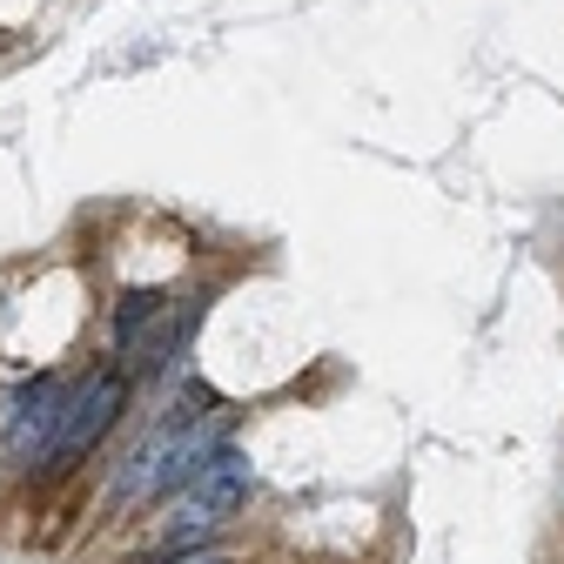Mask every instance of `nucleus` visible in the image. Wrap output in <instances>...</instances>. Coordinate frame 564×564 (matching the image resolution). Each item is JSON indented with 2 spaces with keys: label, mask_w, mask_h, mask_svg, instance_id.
<instances>
[{
  "label": "nucleus",
  "mask_w": 564,
  "mask_h": 564,
  "mask_svg": "<svg viewBox=\"0 0 564 564\" xmlns=\"http://www.w3.org/2000/svg\"><path fill=\"white\" fill-rule=\"evenodd\" d=\"M249 484H256L249 457L216 444V451L195 464V477H188V490H182V505H175V518H169V551H188L195 538H208L223 518H236V511L249 505Z\"/></svg>",
  "instance_id": "f257e3e1"
},
{
  "label": "nucleus",
  "mask_w": 564,
  "mask_h": 564,
  "mask_svg": "<svg viewBox=\"0 0 564 564\" xmlns=\"http://www.w3.org/2000/svg\"><path fill=\"white\" fill-rule=\"evenodd\" d=\"M216 451V431H195V423H175V431H162V437H149L128 464H121V477H115V505H134V498H162V490H175V484H188L195 477V464Z\"/></svg>",
  "instance_id": "f03ea898"
},
{
  "label": "nucleus",
  "mask_w": 564,
  "mask_h": 564,
  "mask_svg": "<svg viewBox=\"0 0 564 564\" xmlns=\"http://www.w3.org/2000/svg\"><path fill=\"white\" fill-rule=\"evenodd\" d=\"M121 403H128V383H121V377H95V383L75 397V410H61V431H54L47 457H54V464H75L82 451H95V444L108 437V423L121 416Z\"/></svg>",
  "instance_id": "7ed1b4c3"
},
{
  "label": "nucleus",
  "mask_w": 564,
  "mask_h": 564,
  "mask_svg": "<svg viewBox=\"0 0 564 564\" xmlns=\"http://www.w3.org/2000/svg\"><path fill=\"white\" fill-rule=\"evenodd\" d=\"M54 431H61V390H54L47 377L21 383V390H14V403H8V457H14V464L47 457Z\"/></svg>",
  "instance_id": "20e7f679"
},
{
  "label": "nucleus",
  "mask_w": 564,
  "mask_h": 564,
  "mask_svg": "<svg viewBox=\"0 0 564 564\" xmlns=\"http://www.w3.org/2000/svg\"><path fill=\"white\" fill-rule=\"evenodd\" d=\"M149 310H155V296H128V310H121V336H134V323L149 316Z\"/></svg>",
  "instance_id": "39448f33"
},
{
  "label": "nucleus",
  "mask_w": 564,
  "mask_h": 564,
  "mask_svg": "<svg viewBox=\"0 0 564 564\" xmlns=\"http://www.w3.org/2000/svg\"><path fill=\"white\" fill-rule=\"evenodd\" d=\"M195 564H223V557H195Z\"/></svg>",
  "instance_id": "423d86ee"
}]
</instances>
